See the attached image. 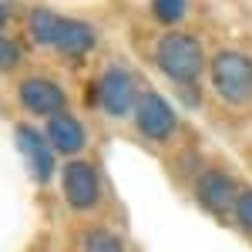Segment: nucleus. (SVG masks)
<instances>
[{
    "instance_id": "1",
    "label": "nucleus",
    "mask_w": 252,
    "mask_h": 252,
    "mask_svg": "<svg viewBox=\"0 0 252 252\" xmlns=\"http://www.w3.org/2000/svg\"><path fill=\"white\" fill-rule=\"evenodd\" d=\"M31 34H34L37 44L54 47L61 54H84V51L94 47V31L88 24L58 17L51 10H34L31 14Z\"/></svg>"
},
{
    "instance_id": "2",
    "label": "nucleus",
    "mask_w": 252,
    "mask_h": 252,
    "mask_svg": "<svg viewBox=\"0 0 252 252\" xmlns=\"http://www.w3.org/2000/svg\"><path fill=\"white\" fill-rule=\"evenodd\" d=\"M212 88L225 104H249L252 101V58L239 51H222L212 61Z\"/></svg>"
},
{
    "instance_id": "3",
    "label": "nucleus",
    "mask_w": 252,
    "mask_h": 252,
    "mask_svg": "<svg viewBox=\"0 0 252 252\" xmlns=\"http://www.w3.org/2000/svg\"><path fill=\"white\" fill-rule=\"evenodd\" d=\"M158 67L165 71V78H172L175 84H189L202 74V44L189 34H168L158 44Z\"/></svg>"
},
{
    "instance_id": "4",
    "label": "nucleus",
    "mask_w": 252,
    "mask_h": 252,
    "mask_svg": "<svg viewBox=\"0 0 252 252\" xmlns=\"http://www.w3.org/2000/svg\"><path fill=\"white\" fill-rule=\"evenodd\" d=\"M94 97H97V104L115 118L128 115L138 104L135 81H131L128 71H121V67H108V71L101 74V81H97V88H94Z\"/></svg>"
},
{
    "instance_id": "5",
    "label": "nucleus",
    "mask_w": 252,
    "mask_h": 252,
    "mask_svg": "<svg viewBox=\"0 0 252 252\" xmlns=\"http://www.w3.org/2000/svg\"><path fill=\"white\" fill-rule=\"evenodd\" d=\"M61 185H64V198H67V205L78 209V212L94 209L97 198H101L97 172L88 165V161H67V168L61 172Z\"/></svg>"
},
{
    "instance_id": "6",
    "label": "nucleus",
    "mask_w": 252,
    "mask_h": 252,
    "mask_svg": "<svg viewBox=\"0 0 252 252\" xmlns=\"http://www.w3.org/2000/svg\"><path fill=\"white\" fill-rule=\"evenodd\" d=\"M135 125H138V131L145 138H152V141H165V138H172L175 135V111H172V104L165 101V97H158V94H141L138 97V104H135Z\"/></svg>"
},
{
    "instance_id": "7",
    "label": "nucleus",
    "mask_w": 252,
    "mask_h": 252,
    "mask_svg": "<svg viewBox=\"0 0 252 252\" xmlns=\"http://www.w3.org/2000/svg\"><path fill=\"white\" fill-rule=\"evenodd\" d=\"M195 195L212 215H229L235 209V198H239L232 178L225 172H202L195 182Z\"/></svg>"
},
{
    "instance_id": "8",
    "label": "nucleus",
    "mask_w": 252,
    "mask_h": 252,
    "mask_svg": "<svg viewBox=\"0 0 252 252\" xmlns=\"http://www.w3.org/2000/svg\"><path fill=\"white\" fill-rule=\"evenodd\" d=\"M17 148L24 155V161H27V168H31V178L34 182H51V175H54V148L34 128H27V125L17 128Z\"/></svg>"
},
{
    "instance_id": "9",
    "label": "nucleus",
    "mask_w": 252,
    "mask_h": 252,
    "mask_svg": "<svg viewBox=\"0 0 252 252\" xmlns=\"http://www.w3.org/2000/svg\"><path fill=\"white\" fill-rule=\"evenodd\" d=\"M20 104L34 115H61L64 108V91H61L54 81H44V78H27L20 84Z\"/></svg>"
},
{
    "instance_id": "10",
    "label": "nucleus",
    "mask_w": 252,
    "mask_h": 252,
    "mask_svg": "<svg viewBox=\"0 0 252 252\" xmlns=\"http://www.w3.org/2000/svg\"><path fill=\"white\" fill-rule=\"evenodd\" d=\"M47 138H51V148L58 155H78L84 148V128L71 115H54L47 125Z\"/></svg>"
},
{
    "instance_id": "11",
    "label": "nucleus",
    "mask_w": 252,
    "mask_h": 252,
    "mask_svg": "<svg viewBox=\"0 0 252 252\" xmlns=\"http://www.w3.org/2000/svg\"><path fill=\"white\" fill-rule=\"evenodd\" d=\"M84 252H125V246L111 229H91L84 239Z\"/></svg>"
},
{
    "instance_id": "12",
    "label": "nucleus",
    "mask_w": 252,
    "mask_h": 252,
    "mask_svg": "<svg viewBox=\"0 0 252 252\" xmlns=\"http://www.w3.org/2000/svg\"><path fill=\"white\" fill-rule=\"evenodd\" d=\"M185 0H152V14H155L161 24H178L185 17Z\"/></svg>"
},
{
    "instance_id": "13",
    "label": "nucleus",
    "mask_w": 252,
    "mask_h": 252,
    "mask_svg": "<svg viewBox=\"0 0 252 252\" xmlns=\"http://www.w3.org/2000/svg\"><path fill=\"white\" fill-rule=\"evenodd\" d=\"M235 222L246 229V232H252V189H246V192H239V198H235Z\"/></svg>"
},
{
    "instance_id": "14",
    "label": "nucleus",
    "mask_w": 252,
    "mask_h": 252,
    "mask_svg": "<svg viewBox=\"0 0 252 252\" xmlns=\"http://www.w3.org/2000/svg\"><path fill=\"white\" fill-rule=\"evenodd\" d=\"M17 61H20L17 44H14L10 37H3V34H0V71H10Z\"/></svg>"
},
{
    "instance_id": "15",
    "label": "nucleus",
    "mask_w": 252,
    "mask_h": 252,
    "mask_svg": "<svg viewBox=\"0 0 252 252\" xmlns=\"http://www.w3.org/2000/svg\"><path fill=\"white\" fill-rule=\"evenodd\" d=\"M3 24H7V10L0 7V27H3Z\"/></svg>"
}]
</instances>
